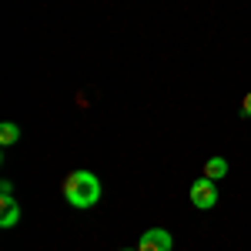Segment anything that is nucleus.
<instances>
[{"label":"nucleus","mask_w":251,"mask_h":251,"mask_svg":"<svg viewBox=\"0 0 251 251\" xmlns=\"http://www.w3.org/2000/svg\"><path fill=\"white\" fill-rule=\"evenodd\" d=\"M64 198L74 204V208H94L100 201V181L91 171H74L67 174L64 181Z\"/></svg>","instance_id":"obj_1"},{"label":"nucleus","mask_w":251,"mask_h":251,"mask_svg":"<svg viewBox=\"0 0 251 251\" xmlns=\"http://www.w3.org/2000/svg\"><path fill=\"white\" fill-rule=\"evenodd\" d=\"M191 204L198 211H208L218 204V188H214L211 177H201V181H194L191 184Z\"/></svg>","instance_id":"obj_2"},{"label":"nucleus","mask_w":251,"mask_h":251,"mask_svg":"<svg viewBox=\"0 0 251 251\" xmlns=\"http://www.w3.org/2000/svg\"><path fill=\"white\" fill-rule=\"evenodd\" d=\"M137 251H171V234L164 231V228H151V231L141 234Z\"/></svg>","instance_id":"obj_3"},{"label":"nucleus","mask_w":251,"mask_h":251,"mask_svg":"<svg viewBox=\"0 0 251 251\" xmlns=\"http://www.w3.org/2000/svg\"><path fill=\"white\" fill-rule=\"evenodd\" d=\"M0 208H3V214H0V228H14L17 218H20V204L14 201V194H3Z\"/></svg>","instance_id":"obj_4"},{"label":"nucleus","mask_w":251,"mask_h":251,"mask_svg":"<svg viewBox=\"0 0 251 251\" xmlns=\"http://www.w3.org/2000/svg\"><path fill=\"white\" fill-rule=\"evenodd\" d=\"M225 174H228V161H225V157H208V164H204V177L221 181Z\"/></svg>","instance_id":"obj_5"},{"label":"nucleus","mask_w":251,"mask_h":251,"mask_svg":"<svg viewBox=\"0 0 251 251\" xmlns=\"http://www.w3.org/2000/svg\"><path fill=\"white\" fill-rule=\"evenodd\" d=\"M17 137H20V127L14 121H3V124H0V144H14Z\"/></svg>","instance_id":"obj_6"},{"label":"nucleus","mask_w":251,"mask_h":251,"mask_svg":"<svg viewBox=\"0 0 251 251\" xmlns=\"http://www.w3.org/2000/svg\"><path fill=\"white\" fill-rule=\"evenodd\" d=\"M241 111H245V114L251 117V91H248V94H245V100H241Z\"/></svg>","instance_id":"obj_7"},{"label":"nucleus","mask_w":251,"mask_h":251,"mask_svg":"<svg viewBox=\"0 0 251 251\" xmlns=\"http://www.w3.org/2000/svg\"><path fill=\"white\" fill-rule=\"evenodd\" d=\"M0 194H14V184L10 181H0Z\"/></svg>","instance_id":"obj_8"},{"label":"nucleus","mask_w":251,"mask_h":251,"mask_svg":"<svg viewBox=\"0 0 251 251\" xmlns=\"http://www.w3.org/2000/svg\"><path fill=\"white\" fill-rule=\"evenodd\" d=\"M124 251H137V248H124Z\"/></svg>","instance_id":"obj_9"}]
</instances>
